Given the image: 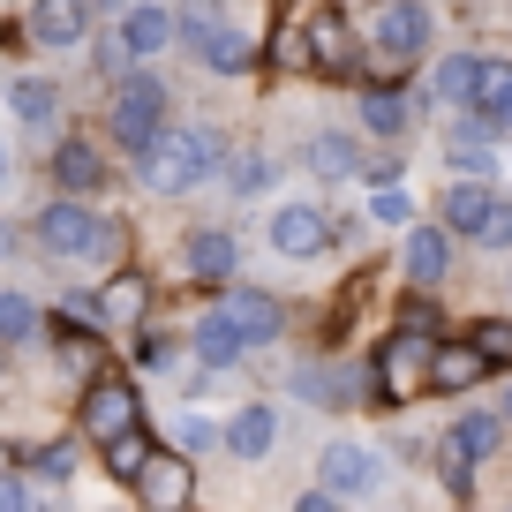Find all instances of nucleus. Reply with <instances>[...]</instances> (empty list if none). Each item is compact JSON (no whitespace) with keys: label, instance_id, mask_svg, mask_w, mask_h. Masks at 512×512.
Wrapping results in <instances>:
<instances>
[{"label":"nucleus","instance_id":"nucleus-36","mask_svg":"<svg viewBox=\"0 0 512 512\" xmlns=\"http://www.w3.org/2000/svg\"><path fill=\"white\" fill-rule=\"evenodd\" d=\"M407 211H415V204H407V189H377V219L384 226H407Z\"/></svg>","mask_w":512,"mask_h":512},{"label":"nucleus","instance_id":"nucleus-25","mask_svg":"<svg viewBox=\"0 0 512 512\" xmlns=\"http://www.w3.org/2000/svg\"><path fill=\"white\" fill-rule=\"evenodd\" d=\"M196 354H204L211 369H234V362H241V354H249V347H241V339H234V332H226V324H219V309H211V317L196 324Z\"/></svg>","mask_w":512,"mask_h":512},{"label":"nucleus","instance_id":"nucleus-14","mask_svg":"<svg viewBox=\"0 0 512 512\" xmlns=\"http://www.w3.org/2000/svg\"><path fill=\"white\" fill-rule=\"evenodd\" d=\"M53 181L68 189V204H76L83 189H98V181H106V159H98V144H76V136H68V144L53 151Z\"/></svg>","mask_w":512,"mask_h":512},{"label":"nucleus","instance_id":"nucleus-24","mask_svg":"<svg viewBox=\"0 0 512 512\" xmlns=\"http://www.w3.org/2000/svg\"><path fill=\"white\" fill-rule=\"evenodd\" d=\"M362 128H369V136H400V128H407V98L384 91V83L362 91Z\"/></svg>","mask_w":512,"mask_h":512},{"label":"nucleus","instance_id":"nucleus-29","mask_svg":"<svg viewBox=\"0 0 512 512\" xmlns=\"http://www.w3.org/2000/svg\"><path fill=\"white\" fill-rule=\"evenodd\" d=\"M309 159H317V174H354V166H362V151L347 144V136H317V144H309Z\"/></svg>","mask_w":512,"mask_h":512},{"label":"nucleus","instance_id":"nucleus-16","mask_svg":"<svg viewBox=\"0 0 512 512\" xmlns=\"http://www.w3.org/2000/svg\"><path fill=\"white\" fill-rule=\"evenodd\" d=\"M272 437H279V415H272V407H241V415L226 422V445H234L241 460H264V452H272Z\"/></svg>","mask_w":512,"mask_h":512},{"label":"nucleus","instance_id":"nucleus-21","mask_svg":"<svg viewBox=\"0 0 512 512\" xmlns=\"http://www.w3.org/2000/svg\"><path fill=\"white\" fill-rule=\"evenodd\" d=\"M437 91H445L460 113H475V98H482V61H475V53H452V61L437 68Z\"/></svg>","mask_w":512,"mask_h":512},{"label":"nucleus","instance_id":"nucleus-7","mask_svg":"<svg viewBox=\"0 0 512 512\" xmlns=\"http://www.w3.org/2000/svg\"><path fill=\"white\" fill-rule=\"evenodd\" d=\"M83 430H91L98 445L128 437V430H136V392H128L121 377H98L91 392H83Z\"/></svg>","mask_w":512,"mask_h":512},{"label":"nucleus","instance_id":"nucleus-22","mask_svg":"<svg viewBox=\"0 0 512 512\" xmlns=\"http://www.w3.org/2000/svg\"><path fill=\"white\" fill-rule=\"evenodd\" d=\"M8 106H16L31 128H53V113H61V91H53V83H38V76H16V83H8Z\"/></svg>","mask_w":512,"mask_h":512},{"label":"nucleus","instance_id":"nucleus-35","mask_svg":"<svg viewBox=\"0 0 512 512\" xmlns=\"http://www.w3.org/2000/svg\"><path fill=\"white\" fill-rule=\"evenodd\" d=\"M0 512H38V497L23 490V475H0Z\"/></svg>","mask_w":512,"mask_h":512},{"label":"nucleus","instance_id":"nucleus-31","mask_svg":"<svg viewBox=\"0 0 512 512\" xmlns=\"http://www.w3.org/2000/svg\"><path fill=\"white\" fill-rule=\"evenodd\" d=\"M475 241H482V249H512V204H505V196H497L490 219L475 226Z\"/></svg>","mask_w":512,"mask_h":512},{"label":"nucleus","instance_id":"nucleus-40","mask_svg":"<svg viewBox=\"0 0 512 512\" xmlns=\"http://www.w3.org/2000/svg\"><path fill=\"white\" fill-rule=\"evenodd\" d=\"M497 422H512V384H505V407H497Z\"/></svg>","mask_w":512,"mask_h":512},{"label":"nucleus","instance_id":"nucleus-13","mask_svg":"<svg viewBox=\"0 0 512 512\" xmlns=\"http://www.w3.org/2000/svg\"><path fill=\"white\" fill-rule=\"evenodd\" d=\"M422 354H430V339H407V332H400L392 347L377 354V384H384V392H415V384H422V369H430Z\"/></svg>","mask_w":512,"mask_h":512},{"label":"nucleus","instance_id":"nucleus-41","mask_svg":"<svg viewBox=\"0 0 512 512\" xmlns=\"http://www.w3.org/2000/svg\"><path fill=\"white\" fill-rule=\"evenodd\" d=\"M0 181H8V151H0Z\"/></svg>","mask_w":512,"mask_h":512},{"label":"nucleus","instance_id":"nucleus-3","mask_svg":"<svg viewBox=\"0 0 512 512\" xmlns=\"http://www.w3.org/2000/svg\"><path fill=\"white\" fill-rule=\"evenodd\" d=\"M106 241H113V226L98 219V211L68 204V196L38 211V249H46V256H98Z\"/></svg>","mask_w":512,"mask_h":512},{"label":"nucleus","instance_id":"nucleus-30","mask_svg":"<svg viewBox=\"0 0 512 512\" xmlns=\"http://www.w3.org/2000/svg\"><path fill=\"white\" fill-rule=\"evenodd\" d=\"M31 332H38L31 294H0V339H31Z\"/></svg>","mask_w":512,"mask_h":512},{"label":"nucleus","instance_id":"nucleus-28","mask_svg":"<svg viewBox=\"0 0 512 512\" xmlns=\"http://www.w3.org/2000/svg\"><path fill=\"white\" fill-rule=\"evenodd\" d=\"M452 166L460 174H490V144H482V121H467V128H452Z\"/></svg>","mask_w":512,"mask_h":512},{"label":"nucleus","instance_id":"nucleus-33","mask_svg":"<svg viewBox=\"0 0 512 512\" xmlns=\"http://www.w3.org/2000/svg\"><path fill=\"white\" fill-rule=\"evenodd\" d=\"M136 362H144V369H174V339H166V332H144Z\"/></svg>","mask_w":512,"mask_h":512},{"label":"nucleus","instance_id":"nucleus-20","mask_svg":"<svg viewBox=\"0 0 512 512\" xmlns=\"http://www.w3.org/2000/svg\"><path fill=\"white\" fill-rule=\"evenodd\" d=\"M482 377V362L467 347H430V369H422V384H437V392H467V384Z\"/></svg>","mask_w":512,"mask_h":512},{"label":"nucleus","instance_id":"nucleus-15","mask_svg":"<svg viewBox=\"0 0 512 512\" xmlns=\"http://www.w3.org/2000/svg\"><path fill=\"white\" fill-rule=\"evenodd\" d=\"M83 31H91V8H76V0H46V8H31V38H38V46H76Z\"/></svg>","mask_w":512,"mask_h":512},{"label":"nucleus","instance_id":"nucleus-5","mask_svg":"<svg viewBox=\"0 0 512 512\" xmlns=\"http://www.w3.org/2000/svg\"><path fill=\"white\" fill-rule=\"evenodd\" d=\"M219 324L241 339V347H264V339H279L287 309H279L272 294H249V287H234V294H219Z\"/></svg>","mask_w":512,"mask_h":512},{"label":"nucleus","instance_id":"nucleus-9","mask_svg":"<svg viewBox=\"0 0 512 512\" xmlns=\"http://www.w3.org/2000/svg\"><path fill=\"white\" fill-rule=\"evenodd\" d=\"M324 241H332V219L317 204H279L272 211V249L279 256H324Z\"/></svg>","mask_w":512,"mask_h":512},{"label":"nucleus","instance_id":"nucleus-10","mask_svg":"<svg viewBox=\"0 0 512 512\" xmlns=\"http://www.w3.org/2000/svg\"><path fill=\"white\" fill-rule=\"evenodd\" d=\"M189 490H196L189 460H174V452H151V467L136 475V497H144L151 512H181V505H189Z\"/></svg>","mask_w":512,"mask_h":512},{"label":"nucleus","instance_id":"nucleus-19","mask_svg":"<svg viewBox=\"0 0 512 512\" xmlns=\"http://www.w3.org/2000/svg\"><path fill=\"white\" fill-rule=\"evenodd\" d=\"M309 61L324 68V76H347L354 53H347V31H339V16H309Z\"/></svg>","mask_w":512,"mask_h":512},{"label":"nucleus","instance_id":"nucleus-27","mask_svg":"<svg viewBox=\"0 0 512 512\" xmlns=\"http://www.w3.org/2000/svg\"><path fill=\"white\" fill-rule=\"evenodd\" d=\"M144 467H151V437H144V430H128V437H113V445H106V475L136 482Z\"/></svg>","mask_w":512,"mask_h":512},{"label":"nucleus","instance_id":"nucleus-39","mask_svg":"<svg viewBox=\"0 0 512 512\" xmlns=\"http://www.w3.org/2000/svg\"><path fill=\"white\" fill-rule=\"evenodd\" d=\"M294 512H339V505H332V497H324V490H309V497H302V505H294Z\"/></svg>","mask_w":512,"mask_h":512},{"label":"nucleus","instance_id":"nucleus-12","mask_svg":"<svg viewBox=\"0 0 512 512\" xmlns=\"http://www.w3.org/2000/svg\"><path fill=\"white\" fill-rule=\"evenodd\" d=\"M174 38V16L166 8H121V61H144Z\"/></svg>","mask_w":512,"mask_h":512},{"label":"nucleus","instance_id":"nucleus-34","mask_svg":"<svg viewBox=\"0 0 512 512\" xmlns=\"http://www.w3.org/2000/svg\"><path fill=\"white\" fill-rule=\"evenodd\" d=\"M475 121H490V128H512V76H505V83L490 91V106H482Z\"/></svg>","mask_w":512,"mask_h":512},{"label":"nucleus","instance_id":"nucleus-26","mask_svg":"<svg viewBox=\"0 0 512 512\" xmlns=\"http://www.w3.org/2000/svg\"><path fill=\"white\" fill-rule=\"evenodd\" d=\"M128 317H144V279L136 272H121L106 287V302H98V324H128Z\"/></svg>","mask_w":512,"mask_h":512},{"label":"nucleus","instance_id":"nucleus-4","mask_svg":"<svg viewBox=\"0 0 512 512\" xmlns=\"http://www.w3.org/2000/svg\"><path fill=\"white\" fill-rule=\"evenodd\" d=\"M174 31L189 38L196 61L219 68V76H241V68H249V46H241L234 31H219V16H211V8H189V16H174Z\"/></svg>","mask_w":512,"mask_h":512},{"label":"nucleus","instance_id":"nucleus-37","mask_svg":"<svg viewBox=\"0 0 512 512\" xmlns=\"http://www.w3.org/2000/svg\"><path fill=\"white\" fill-rule=\"evenodd\" d=\"M211 437H219V430H211L204 415H181V445H211Z\"/></svg>","mask_w":512,"mask_h":512},{"label":"nucleus","instance_id":"nucleus-11","mask_svg":"<svg viewBox=\"0 0 512 512\" xmlns=\"http://www.w3.org/2000/svg\"><path fill=\"white\" fill-rule=\"evenodd\" d=\"M400 264H407V279H415V287H437V279H445V264H452V241H445V226H407V249H400Z\"/></svg>","mask_w":512,"mask_h":512},{"label":"nucleus","instance_id":"nucleus-32","mask_svg":"<svg viewBox=\"0 0 512 512\" xmlns=\"http://www.w3.org/2000/svg\"><path fill=\"white\" fill-rule=\"evenodd\" d=\"M264 181H272V159H256V151H249V159L234 166V189H241V196H256Z\"/></svg>","mask_w":512,"mask_h":512},{"label":"nucleus","instance_id":"nucleus-1","mask_svg":"<svg viewBox=\"0 0 512 512\" xmlns=\"http://www.w3.org/2000/svg\"><path fill=\"white\" fill-rule=\"evenodd\" d=\"M219 159H226V144H219V128H166L159 144L144 151V189H159V196H181V189H196L204 174H219Z\"/></svg>","mask_w":512,"mask_h":512},{"label":"nucleus","instance_id":"nucleus-6","mask_svg":"<svg viewBox=\"0 0 512 512\" xmlns=\"http://www.w3.org/2000/svg\"><path fill=\"white\" fill-rule=\"evenodd\" d=\"M422 46H430V8H377V61L384 68L422 61Z\"/></svg>","mask_w":512,"mask_h":512},{"label":"nucleus","instance_id":"nucleus-38","mask_svg":"<svg viewBox=\"0 0 512 512\" xmlns=\"http://www.w3.org/2000/svg\"><path fill=\"white\" fill-rule=\"evenodd\" d=\"M38 475L61 482V475H68V445H46V452H38Z\"/></svg>","mask_w":512,"mask_h":512},{"label":"nucleus","instance_id":"nucleus-42","mask_svg":"<svg viewBox=\"0 0 512 512\" xmlns=\"http://www.w3.org/2000/svg\"><path fill=\"white\" fill-rule=\"evenodd\" d=\"M0 249H8V234H0Z\"/></svg>","mask_w":512,"mask_h":512},{"label":"nucleus","instance_id":"nucleus-8","mask_svg":"<svg viewBox=\"0 0 512 512\" xmlns=\"http://www.w3.org/2000/svg\"><path fill=\"white\" fill-rule=\"evenodd\" d=\"M377 482H384V460L369 445H332L324 452V497H332V505L339 497H369Z\"/></svg>","mask_w":512,"mask_h":512},{"label":"nucleus","instance_id":"nucleus-23","mask_svg":"<svg viewBox=\"0 0 512 512\" xmlns=\"http://www.w3.org/2000/svg\"><path fill=\"white\" fill-rule=\"evenodd\" d=\"M467 354H475L482 369H512V324L505 317H482L475 332H467Z\"/></svg>","mask_w":512,"mask_h":512},{"label":"nucleus","instance_id":"nucleus-17","mask_svg":"<svg viewBox=\"0 0 512 512\" xmlns=\"http://www.w3.org/2000/svg\"><path fill=\"white\" fill-rule=\"evenodd\" d=\"M234 264H241V249H234V234H219V226H204V234L189 241V272L196 279H234Z\"/></svg>","mask_w":512,"mask_h":512},{"label":"nucleus","instance_id":"nucleus-2","mask_svg":"<svg viewBox=\"0 0 512 512\" xmlns=\"http://www.w3.org/2000/svg\"><path fill=\"white\" fill-rule=\"evenodd\" d=\"M106 136H113V144H128L136 159H144V151L166 136V83H159V76H121V83H113Z\"/></svg>","mask_w":512,"mask_h":512},{"label":"nucleus","instance_id":"nucleus-18","mask_svg":"<svg viewBox=\"0 0 512 512\" xmlns=\"http://www.w3.org/2000/svg\"><path fill=\"white\" fill-rule=\"evenodd\" d=\"M490 204H497V196L482 189V181H452V196H445V226H452V234H467V241H475V226L490 219Z\"/></svg>","mask_w":512,"mask_h":512}]
</instances>
